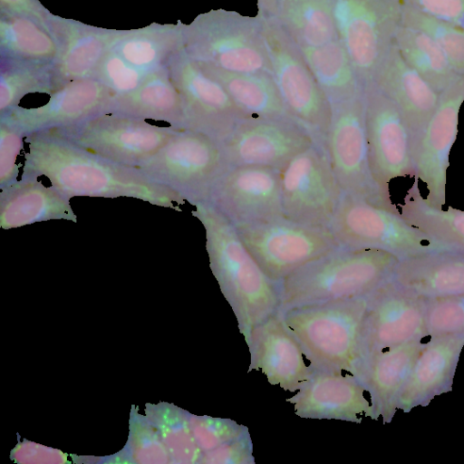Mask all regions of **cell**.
Returning a JSON list of instances; mask_svg holds the SVG:
<instances>
[{
    "instance_id": "1",
    "label": "cell",
    "mask_w": 464,
    "mask_h": 464,
    "mask_svg": "<svg viewBox=\"0 0 464 464\" xmlns=\"http://www.w3.org/2000/svg\"><path fill=\"white\" fill-rule=\"evenodd\" d=\"M22 177H44L68 198L73 197L132 198L180 210L186 200L175 190L140 169L92 153L58 129L25 136Z\"/></svg>"
},
{
    "instance_id": "2",
    "label": "cell",
    "mask_w": 464,
    "mask_h": 464,
    "mask_svg": "<svg viewBox=\"0 0 464 464\" xmlns=\"http://www.w3.org/2000/svg\"><path fill=\"white\" fill-rule=\"evenodd\" d=\"M193 207L192 214L205 231L211 271L246 339L253 328L279 312L278 285L262 270L229 220L208 202Z\"/></svg>"
},
{
    "instance_id": "3",
    "label": "cell",
    "mask_w": 464,
    "mask_h": 464,
    "mask_svg": "<svg viewBox=\"0 0 464 464\" xmlns=\"http://www.w3.org/2000/svg\"><path fill=\"white\" fill-rule=\"evenodd\" d=\"M399 261L384 250L340 246L278 284L279 312L313 302L367 296L392 277Z\"/></svg>"
},
{
    "instance_id": "4",
    "label": "cell",
    "mask_w": 464,
    "mask_h": 464,
    "mask_svg": "<svg viewBox=\"0 0 464 464\" xmlns=\"http://www.w3.org/2000/svg\"><path fill=\"white\" fill-rule=\"evenodd\" d=\"M367 296L313 302L281 315L314 371L353 374L362 358Z\"/></svg>"
},
{
    "instance_id": "5",
    "label": "cell",
    "mask_w": 464,
    "mask_h": 464,
    "mask_svg": "<svg viewBox=\"0 0 464 464\" xmlns=\"http://www.w3.org/2000/svg\"><path fill=\"white\" fill-rule=\"evenodd\" d=\"M183 51L198 63L234 72L272 73L264 19L223 8L183 24Z\"/></svg>"
},
{
    "instance_id": "6",
    "label": "cell",
    "mask_w": 464,
    "mask_h": 464,
    "mask_svg": "<svg viewBox=\"0 0 464 464\" xmlns=\"http://www.w3.org/2000/svg\"><path fill=\"white\" fill-rule=\"evenodd\" d=\"M330 229L342 246L374 248L401 259L448 250L408 221L396 208L343 194Z\"/></svg>"
},
{
    "instance_id": "7",
    "label": "cell",
    "mask_w": 464,
    "mask_h": 464,
    "mask_svg": "<svg viewBox=\"0 0 464 464\" xmlns=\"http://www.w3.org/2000/svg\"><path fill=\"white\" fill-rule=\"evenodd\" d=\"M227 168L219 141L189 128L179 129L155 155L138 167L192 206L207 201L212 186Z\"/></svg>"
},
{
    "instance_id": "8",
    "label": "cell",
    "mask_w": 464,
    "mask_h": 464,
    "mask_svg": "<svg viewBox=\"0 0 464 464\" xmlns=\"http://www.w3.org/2000/svg\"><path fill=\"white\" fill-rule=\"evenodd\" d=\"M235 227L254 259L277 285L303 266L340 246L330 227L305 225L284 215Z\"/></svg>"
},
{
    "instance_id": "9",
    "label": "cell",
    "mask_w": 464,
    "mask_h": 464,
    "mask_svg": "<svg viewBox=\"0 0 464 464\" xmlns=\"http://www.w3.org/2000/svg\"><path fill=\"white\" fill-rule=\"evenodd\" d=\"M264 34L272 74L288 113L324 146L333 114L330 101L299 45L274 19H264Z\"/></svg>"
},
{
    "instance_id": "10",
    "label": "cell",
    "mask_w": 464,
    "mask_h": 464,
    "mask_svg": "<svg viewBox=\"0 0 464 464\" xmlns=\"http://www.w3.org/2000/svg\"><path fill=\"white\" fill-rule=\"evenodd\" d=\"M338 35L363 89L372 84L394 45L400 0H334Z\"/></svg>"
},
{
    "instance_id": "11",
    "label": "cell",
    "mask_w": 464,
    "mask_h": 464,
    "mask_svg": "<svg viewBox=\"0 0 464 464\" xmlns=\"http://www.w3.org/2000/svg\"><path fill=\"white\" fill-rule=\"evenodd\" d=\"M330 127L324 142L328 160L343 194L396 208L374 180L369 163L365 129L364 90L332 105Z\"/></svg>"
},
{
    "instance_id": "12",
    "label": "cell",
    "mask_w": 464,
    "mask_h": 464,
    "mask_svg": "<svg viewBox=\"0 0 464 464\" xmlns=\"http://www.w3.org/2000/svg\"><path fill=\"white\" fill-rule=\"evenodd\" d=\"M180 128L102 111L72 127L58 129L81 148L111 161L138 168L155 155Z\"/></svg>"
},
{
    "instance_id": "13",
    "label": "cell",
    "mask_w": 464,
    "mask_h": 464,
    "mask_svg": "<svg viewBox=\"0 0 464 464\" xmlns=\"http://www.w3.org/2000/svg\"><path fill=\"white\" fill-rule=\"evenodd\" d=\"M343 195L325 149L318 142L281 169L282 212L292 220L330 227Z\"/></svg>"
},
{
    "instance_id": "14",
    "label": "cell",
    "mask_w": 464,
    "mask_h": 464,
    "mask_svg": "<svg viewBox=\"0 0 464 464\" xmlns=\"http://www.w3.org/2000/svg\"><path fill=\"white\" fill-rule=\"evenodd\" d=\"M316 140L290 117H245L219 140L228 167L284 169Z\"/></svg>"
},
{
    "instance_id": "15",
    "label": "cell",
    "mask_w": 464,
    "mask_h": 464,
    "mask_svg": "<svg viewBox=\"0 0 464 464\" xmlns=\"http://www.w3.org/2000/svg\"><path fill=\"white\" fill-rule=\"evenodd\" d=\"M363 90L370 168L376 183L389 192L392 180L414 177L412 140L395 103L374 85Z\"/></svg>"
},
{
    "instance_id": "16",
    "label": "cell",
    "mask_w": 464,
    "mask_h": 464,
    "mask_svg": "<svg viewBox=\"0 0 464 464\" xmlns=\"http://www.w3.org/2000/svg\"><path fill=\"white\" fill-rule=\"evenodd\" d=\"M463 102L464 75H460L440 93L437 108L413 146L414 178L425 185L426 201L440 208L446 204L450 154Z\"/></svg>"
},
{
    "instance_id": "17",
    "label": "cell",
    "mask_w": 464,
    "mask_h": 464,
    "mask_svg": "<svg viewBox=\"0 0 464 464\" xmlns=\"http://www.w3.org/2000/svg\"><path fill=\"white\" fill-rule=\"evenodd\" d=\"M427 336L425 298L392 277L367 295L362 358Z\"/></svg>"
},
{
    "instance_id": "18",
    "label": "cell",
    "mask_w": 464,
    "mask_h": 464,
    "mask_svg": "<svg viewBox=\"0 0 464 464\" xmlns=\"http://www.w3.org/2000/svg\"><path fill=\"white\" fill-rule=\"evenodd\" d=\"M206 202L234 226L283 215L281 169L263 166L228 167L212 186Z\"/></svg>"
},
{
    "instance_id": "19",
    "label": "cell",
    "mask_w": 464,
    "mask_h": 464,
    "mask_svg": "<svg viewBox=\"0 0 464 464\" xmlns=\"http://www.w3.org/2000/svg\"><path fill=\"white\" fill-rule=\"evenodd\" d=\"M170 77L182 98L186 127L218 141L245 114L223 86L181 49L169 62Z\"/></svg>"
},
{
    "instance_id": "20",
    "label": "cell",
    "mask_w": 464,
    "mask_h": 464,
    "mask_svg": "<svg viewBox=\"0 0 464 464\" xmlns=\"http://www.w3.org/2000/svg\"><path fill=\"white\" fill-rule=\"evenodd\" d=\"M114 94L97 78L74 80L53 91L44 104L30 108L19 105L0 114V121L24 136L64 129L104 111Z\"/></svg>"
},
{
    "instance_id": "21",
    "label": "cell",
    "mask_w": 464,
    "mask_h": 464,
    "mask_svg": "<svg viewBox=\"0 0 464 464\" xmlns=\"http://www.w3.org/2000/svg\"><path fill=\"white\" fill-rule=\"evenodd\" d=\"M245 341L250 353L247 372L261 371L272 385L297 392L314 372L279 312L253 328Z\"/></svg>"
},
{
    "instance_id": "22",
    "label": "cell",
    "mask_w": 464,
    "mask_h": 464,
    "mask_svg": "<svg viewBox=\"0 0 464 464\" xmlns=\"http://www.w3.org/2000/svg\"><path fill=\"white\" fill-rule=\"evenodd\" d=\"M364 388L352 374L314 371L297 392L286 399L295 414L304 419L336 420L361 423L363 417L374 420Z\"/></svg>"
},
{
    "instance_id": "23",
    "label": "cell",
    "mask_w": 464,
    "mask_h": 464,
    "mask_svg": "<svg viewBox=\"0 0 464 464\" xmlns=\"http://www.w3.org/2000/svg\"><path fill=\"white\" fill-rule=\"evenodd\" d=\"M49 30L59 47L53 62L57 88L74 80L95 78L101 63L121 32L55 14L49 21Z\"/></svg>"
},
{
    "instance_id": "24",
    "label": "cell",
    "mask_w": 464,
    "mask_h": 464,
    "mask_svg": "<svg viewBox=\"0 0 464 464\" xmlns=\"http://www.w3.org/2000/svg\"><path fill=\"white\" fill-rule=\"evenodd\" d=\"M423 344L422 340L401 344L365 356L358 363L353 375L370 395L374 420H392Z\"/></svg>"
},
{
    "instance_id": "25",
    "label": "cell",
    "mask_w": 464,
    "mask_h": 464,
    "mask_svg": "<svg viewBox=\"0 0 464 464\" xmlns=\"http://www.w3.org/2000/svg\"><path fill=\"white\" fill-rule=\"evenodd\" d=\"M372 85L389 97L401 112L413 146L434 113L440 92L401 57L395 44Z\"/></svg>"
},
{
    "instance_id": "26",
    "label": "cell",
    "mask_w": 464,
    "mask_h": 464,
    "mask_svg": "<svg viewBox=\"0 0 464 464\" xmlns=\"http://www.w3.org/2000/svg\"><path fill=\"white\" fill-rule=\"evenodd\" d=\"M464 336L431 337L424 343L401 393L398 409L409 412L451 390Z\"/></svg>"
},
{
    "instance_id": "27",
    "label": "cell",
    "mask_w": 464,
    "mask_h": 464,
    "mask_svg": "<svg viewBox=\"0 0 464 464\" xmlns=\"http://www.w3.org/2000/svg\"><path fill=\"white\" fill-rule=\"evenodd\" d=\"M49 220L76 223L77 215L70 198L37 178L22 177L0 187V227L2 229Z\"/></svg>"
},
{
    "instance_id": "28",
    "label": "cell",
    "mask_w": 464,
    "mask_h": 464,
    "mask_svg": "<svg viewBox=\"0 0 464 464\" xmlns=\"http://www.w3.org/2000/svg\"><path fill=\"white\" fill-rule=\"evenodd\" d=\"M392 279L423 298L464 294V252L440 250L401 259Z\"/></svg>"
},
{
    "instance_id": "29",
    "label": "cell",
    "mask_w": 464,
    "mask_h": 464,
    "mask_svg": "<svg viewBox=\"0 0 464 464\" xmlns=\"http://www.w3.org/2000/svg\"><path fill=\"white\" fill-rule=\"evenodd\" d=\"M105 111L186 127L182 98L168 66L146 76L134 90L114 94Z\"/></svg>"
},
{
    "instance_id": "30",
    "label": "cell",
    "mask_w": 464,
    "mask_h": 464,
    "mask_svg": "<svg viewBox=\"0 0 464 464\" xmlns=\"http://www.w3.org/2000/svg\"><path fill=\"white\" fill-rule=\"evenodd\" d=\"M183 23L150 24L121 29L111 49L145 74L167 67L183 47Z\"/></svg>"
},
{
    "instance_id": "31",
    "label": "cell",
    "mask_w": 464,
    "mask_h": 464,
    "mask_svg": "<svg viewBox=\"0 0 464 464\" xmlns=\"http://www.w3.org/2000/svg\"><path fill=\"white\" fill-rule=\"evenodd\" d=\"M199 65L223 86L246 117L292 118L272 73L234 72Z\"/></svg>"
},
{
    "instance_id": "32",
    "label": "cell",
    "mask_w": 464,
    "mask_h": 464,
    "mask_svg": "<svg viewBox=\"0 0 464 464\" xmlns=\"http://www.w3.org/2000/svg\"><path fill=\"white\" fill-rule=\"evenodd\" d=\"M269 18L299 46L316 47L339 38L334 0H278Z\"/></svg>"
},
{
    "instance_id": "33",
    "label": "cell",
    "mask_w": 464,
    "mask_h": 464,
    "mask_svg": "<svg viewBox=\"0 0 464 464\" xmlns=\"http://www.w3.org/2000/svg\"><path fill=\"white\" fill-rule=\"evenodd\" d=\"M299 47L332 105L352 99L363 91L340 38L316 47Z\"/></svg>"
},
{
    "instance_id": "34",
    "label": "cell",
    "mask_w": 464,
    "mask_h": 464,
    "mask_svg": "<svg viewBox=\"0 0 464 464\" xmlns=\"http://www.w3.org/2000/svg\"><path fill=\"white\" fill-rule=\"evenodd\" d=\"M407 191L401 214L448 250L464 252V210L430 205L419 188V179Z\"/></svg>"
},
{
    "instance_id": "35",
    "label": "cell",
    "mask_w": 464,
    "mask_h": 464,
    "mask_svg": "<svg viewBox=\"0 0 464 464\" xmlns=\"http://www.w3.org/2000/svg\"><path fill=\"white\" fill-rule=\"evenodd\" d=\"M58 51L51 31L36 21L0 14V57L53 63Z\"/></svg>"
},
{
    "instance_id": "36",
    "label": "cell",
    "mask_w": 464,
    "mask_h": 464,
    "mask_svg": "<svg viewBox=\"0 0 464 464\" xmlns=\"http://www.w3.org/2000/svg\"><path fill=\"white\" fill-rule=\"evenodd\" d=\"M394 44L404 61L440 93L460 76L437 44L418 29L401 23Z\"/></svg>"
},
{
    "instance_id": "37",
    "label": "cell",
    "mask_w": 464,
    "mask_h": 464,
    "mask_svg": "<svg viewBox=\"0 0 464 464\" xmlns=\"http://www.w3.org/2000/svg\"><path fill=\"white\" fill-rule=\"evenodd\" d=\"M57 89L53 63L0 57V114L28 94H51Z\"/></svg>"
},
{
    "instance_id": "38",
    "label": "cell",
    "mask_w": 464,
    "mask_h": 464,
    "mask_svg": "<svg viewBox=\"0 0 464 464\" xmlns=\"http://www.w3.org/2000/svg\"><path fill=\"white\" fill-rule=\"evenodd\" d=\"M401 24L430 36L459 75H464V28L401 4Z\"/></svg>"
},
{
    "instance_id": "39",
    "label": "cell",
    "mask_w": 464,
    "mask_h": 464,
    "mask_svg": "<svg viewBox=\"0 0 464 464\" xmlns=\"http://www.w3.org/2000/svg\"><path fill=\"white\" fill-rule=\"evenodd\" d=\"M428 336H464V294L425 298Z\"/></svg>"
},
{
    "instance_id": "40",
    "label": "cell",
    "mask_w": 464,
    "mask_h": 464,
    "mask_svg": "<svg viewBox=\"0 0 464 464\" xmlns=\"http://www.w3.org/2000/svg\"><path fill=\"white\" fill-rule=\"evenodd\" d=\"M148 75L111 49L101 63L95 78L115 94H122L134 90Z\"/></svg>"
},
{
    "instance_id": "41",
    "label": "cell",
    "mask_w": 464,
    "mask_h": 464,
    "mask_svg": "<svg viewBox=\"0 0 464 464\" xmlns=\"http://www.w3.org/2000/svg\"><path fill=\"white\" fill-rule=\"evenodd\" d=\"M193 429L198 446L204 452L232 440L248 430L245 425L227 418L196 417Z\"/></svg>"
},
{
    "instance_id": "42",
    "label": "cell",
    "mask_w": 464,
    "mask_h": 464,
    "mask_svg": "<svg viewBox=\"0 0 464 464\" xmlns=\"http://www.w3.org/2000/svg\"><path fill=\"white\" fill-rule=\"evenodd\" d=\"M25 136L0 121V187L17 179L18 158L24 150Z\"/></svg>"
},
{
    "instance_id": "43",
    "label": "cell",
    "mask_w": 464,
    "mask_h": 464,
    "mask_svg": "<svg viewBox=\"0 0 464 464\" xmlns=\"http://www.w3.org/2000/svg\"><path fill=\"white\" fill-rule=\"evenodd\" d=\"M201 458V462L209 464H255L249 430L209 451H206Z\"/></svg>"
},
{
    "instance_id": "44",
    "label": "cell",
    "mask_w": 464,
    "mask_h": 464,
    "mask_svg": "<svg viewBox=\"0 0 464 464\" xmlns=\"http://www.w3.org/2000/svg\"><path fill=\"white\" fill-rule=\"evenodd\" d=\"M401 4L464 28V0H400Z\"/></svg>"
},
{
    "instance_id": "45",
    "label": "cell",
    "mask_w": 464,
    "mask_h": 464,
    "mask_svg": "<svg viewBox=\"0 0 464 464\" xmlns=\"http://www.w3.org/2000/svg\"><path fill=\"white\" fill-rule=\"evenodd\" d=\"M0 14L31 18L48 30L53 14L39 0H0Z\"/></svg>"
},
{
    "instance_id": "46",
    "label": "cell",
    "mask_w": 464,
    "mask_h": 464,
    "mask_svg": "<svg viewBox=\"0 0 464 464\" xmlns=\"http://www.w3.org/2000/svg\"><path fill=\"white\" fill-rule=\"evenodd\" d=\"M278 0H256L257 15L263 19L273 15Z\"/></svg>"
}]
</instances>
